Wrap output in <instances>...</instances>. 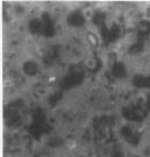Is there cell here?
<instances>
[{
    "mask_svg": "<svg viewBox=\"0 0 150 157\" xmlns=\"http://www.w3.org/2000/svg\"><path fill=\"white\" fill-rule=\"evenodd\" d=\"M23 71L27 73V75H30V76H33L35 73L39 71V65L36 64L35 62H27L25 65H23Z\"/></svg>",
    "mask_w": 150,
    "mask_h": 157,
    "instance_id": "3957f363",
    "label": "cell"
},
{
    "mask_svg": "<svg viewBox=\"0 0 150 157\" xmlns=\"http://www.w3.org/2000/svg\"><path fill=\"white\" fill-rule=\"evenodd\" d=\"M113 75L115 77H123L126 75V67L122 63H115L113 67Z\"/></svg>",
    "mask_w": 150,
    "mask_h": 157,
    "instance_id": "277c9868",
    "label": "cell"
},
{
    "mask_svg": "<svg viewBox=\"0 0 150 157\" xmlns=\"http://www.w3.org/2000/svg\"><path fill=\"white\" fill-rule=\"evenodd\" d=\"M134 84L139 87H149L150 89V76L144 77V76H136L134 78Z\"/></svg>",
    "mask_w": 150,
    "mask_h": 157,
    "instance_id": "7a4b0ae2",
    "label": "cell"
},
{
    "mask_svg": "<svg viewBox=\"0 0 150 157\" xmlns=\"http://www.w3.org/2000/svg\"><path fill=\"white\" fill-rule=\"evenodd\" d=\"M105 14L102 13V12H95V14L93 15V22H94V25H97V26H99V27H101L102 25H104V22H105Z\"/></svg>",
    "mask_w": 150,
    "mask_h": 157,
    "instance_id": "5b68a950",
    "label": "cell"
},
{
    "mask_svg": "<svg viewBox=\"0 0 150 157\" xmlns=\"http://www.w3.org/2000/svg\"><path fill=\"white\" fill-rule=\"evenodd\" d=\"M67 23L72 27H79V26H83L85 23V17L79 11H76L71 13L69 17H67Z\"/></svg>",
    "mask_w": 150,
    "mask_h": 157,
    "instance_id": "6da1fadb",
    "label": "cell"
},
{
    "mask_svg": "<svg viewBox=\"0 0 150 157\" xmlns=\"http://www.w3.org/2000/svg\"><path fill=\"white\" fill-rule=\"evenodd\" d=\"M87 39H89V41L91 42V44L92 45H97L98 44V40H97V37H95L94 35H92V34H89L87 35Z\"/></svg>",
    "mask_w": 150,
    "mask_h": 157,
    "instance_id": "8992f818",
    "label": "cell"
}]
</instances>
